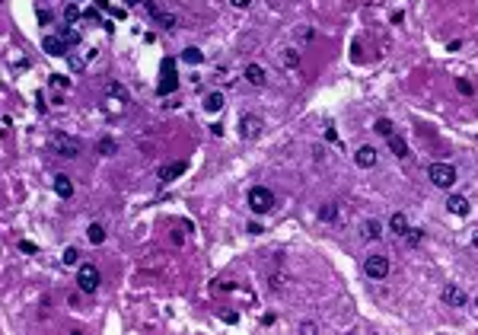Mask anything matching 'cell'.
<instances>
[{
  "instance_id": "cell-1",
  "label": "cell",
  "mask_w": 478,
  "mask_h": 335,
  "mask_svg": "<svg viewBox=\"0 0 478 335\" xmlns=\"http://www.w3.org/2000/svg\"><path fill=\"white\" fill-rule=\"evenodd\" d=\"M427 179H430L437 188H453L459 176H456V170H453L450 163H430V166H427Z\"/></svg>"
},
{
  "instance_id": "cell-2",
  "label": "cell",
  "mask_w": 478,
  "mask_h": 335,
  "mask_svg": "<svg viewBox=\"0 0 478 335\" xmlns=\"http://www.w3.org/2000/svg\"><path fill=\"white\" fill-rule=\"evenodd\" d=\"M175 87H178L175 64H172V58H163V64H160V83H157V93H160V96H169Z\"/></svg>"
},
{
  "instance_id": "cell-3",
  "label": "cell",
  "mask_w": 478,
  "mask_h": 335,
  "mask_svg": "<svg viewBox=\"0 0 478 335\" xmlns=\"http://www.w3.org/2000/svg\"><path fill=\"white\" fill-rule=\"evenodd\" d=\"M249 208H252L255 214H268L274 208V195L265 185H252L249 188Z\"/></svg>"
},
{
  "instance_id": "cell-4",
  "label": "cell",
  "mask_w": 478,
  "mask_h": 335,
  "mask_svg": "<svg viewBox=\"0 0 478 335\" xmlns=\"http://www.w3.org/2000/svg\"><path fill=\"white\" fill-rule=\"evenodd\" d=\"M77 284H80V291H83V294H96V287L102 284L99 268H96V265H80V271H77Z\"/></svg>"
},
{
  "instance_id": "cell-5",
  "label": "cell",
  "mask_w": 478,
  "mask_h": 335,
  "mask_svg": "<svg viewBox=\"0 0 478 335\" xmlns=\"http://www.w3.org/2000/svg\"><path fill=\"white\" fill-rule=\"evenodd\" d=\"M364 271L370 281H382L389 274V259L386 256H367L364 259Z\"/></svg>"
},
{
  "instance_id": "cell-6",
  "label": "cell",
  "mask_w": 478,
  "mask_h": 335,
  "mask_svg": "<svg viewBox=\"0 0 478 335\" xmlns=\"http://www.w3.org/2000/svg\"><path fill=\"white\" fill-rule=\"evenodd\" d=\"M51 150L57 153V157H64V160H74L77 153H80V144L70 141L67 134H54V137H51Z\"/></svg>"
},
{
  "instance_id": "cell-7",
  "label": "cell",
  "mask_w": 478,
  "mask_h": 335,
  "mask_svg": "<svg viewBox=\"0 0 478 335\" xmlns=\"http://www.w3.org/2000/svg\"><path fill=\"white\" fill-rule=\"evenodd\" d=\"M42 48H45V54H54V58H67V54H70V45L64 42L61 32H57V35H45V39H42Z\"/></svg>"
},
{
  "instance_id": "cell-8",
  "label": "cell",
  "mask_w": 478,
  "mask_h": 335,
  "mask_svg": "<svg viewBox=\"0 0 478 335\" xmlns=\"http://www.w3.org/2000/svg\"><path fill=\"white\" fill-rule=\"evenodd\" d=\"M261 131H265V122H261L258 115H243V118H239V134H243L246 141L258 137Z\"/></svg>"
},
{
  "instance_id": "cell-9",
  "label": "cell",
  "mask_w": 478,
  "mask_h": 335,
  "mask_svg": "<svg viewBox=\"0 0 478 335\" xmlns=\"http://www.w3.org/2000/svg\"><path fill=\"white\" fill-rule=\"evenodd\" d=\"M140 4H143V10H147V13H150L153 19H157L163 29H175V19H172L169 13H166V10H160L157 4H153V0H140Z\"/></svg>"
},
{
  "instance_id": "cell-10",
  "label": "cell",
  "mask_w": 478,
  "mask_h": 335,
  "mask_svg": "<svg viewBox=\"0 0 478 335\" xmlns=\"http://www.w3.org/2000/svg\"><path fill=\"white\" fill-rule=\"evenodd\" d=\"M440 297H443L446 306H462L465 303V291H462L459 284H446L443 291H440Z\"/></svg>"
},
{
  "instance_id": "cell-11",
  "label": "cell",
  "mask_w": 478,
  "mask_h": 335,
  "mask_svg": "<svg viewBox=\"0 0 478 335\" xmlns=\"http://www.w3.org/2000/svg\"><path fill=\"white\" fill-rule=\"evenodd\" d=\"M446 211L456 214V217H465V214L472 211V205H469V198H465V195H450L446 198Z\"/></svg>"
},
{
  "instance_id": "cell-12",
  "label": "cell",
  "mask_w": 478,
  "mask_h": 335,
  "mask_svg": "<svg viewBox=\"0 0 478 335\" xmlns=\"http://www.w3.org/2000/svg\"><path fill=\"white\" fill-rule=\"evenodd\" d=\"M243 77L252 83V87H265V83H268V74H265V67H261V64H246Z\"/></svg>"
},
{
  "instance_id": "cell-13",
  "label": "cell",
  "mask_w": 478,
  "mask_h": 335,
  "mask_svg": "<svg viewBox=\"0 0 478 335\" xmlns=\"http://www.w3.org/2000/svg\"><path fill=\"white\" fill-rule=\"evenodd\" d=\"M188 170V163L182 160V163H166V166H160V182H172V179H178Z\"/></svg>"
},
{
  "instance_id": "cell-14",
  "label": "cell",
  "mask_w": 478,
  "mask_h": 335,
  "mask_svg": "<svg viewBox=\"0 0 478 335\" xmlns=\"http://www.w3.org/2000/svg\"><path fill=\"white\" fill-rule=\"evenodd\" d=\"M354 163L361 166V170H373V166H376V150L373 147H361V150H357V157H354Z\"/></svg>"
},
{
  "instance_id": "cell-15",
  "label": "cell",
  "mask_w": 478,
  "mask_h": 335,
  "mask_svg": "<svg viewBox=\"0 0 478 335\" xmlns=\"http://www.w3.org/2000/svg\"><path fill=\"white\" fill-rule=\"evenodd\" d=\"M389 227H392V233H399V236H408V230H411V224H408V217H405L402 211H396L389 217Z\"/></svg>"
},
{
  "instance_id": "cell-16",
  "label": "cell",
  "mask_w": 478,
  "mask_h": 335,
  "mask_svg": "<svg viewBox=\"0 0 478 335\" xmlns=\"http://www.w3.org/2000/svg\"><path fill=\"white\" fill-rule=\"evenodd\" d=\"M361 236H364V239H379V236H382V224L373 220V217H367V220L361 224Z\"/></svg>"
},
{
  "instance_id": "cell-17",
  "label": "cell",
  "mask_w": 478,
  "mask_h": 335,
  "mask_svg": "<svg viewBox=\"0 0 478 335\" xmlns=\"http://www.w3.org/2000/svg\"><path fill=\"white\" fill-rule=\"evenodd\" d=\"M105 93H109L112 99H118V102H122V105H128V102H131V96H128V90L122 87V83H115V80H109V83H105Z\"/></svg>"
},
{
  "instance_id": "cell-18",
  "label": "cell",
  "mask_w": 478,
  "mask_h": 335,
  "mask_svg": "<svg viewBox=\"0 0 478 335\" xmlns=\"http://www.w3.org/2000/svg\"><path fill=\"white\" fill-rule=\"evenodd\" d=\"M54 195L57 198H70L74 195V182H70L67 176H54Z\"/></svg>"
},
{
  "instance_id": "cell-19",
  "label": "cell",
  "mask_w": 478,
  "mask_h": 335,
  "mask_svg": "<svg viewBox=\"0 0 478 335\" xmlns=\"http://www.w3.org/2000/svg\"><path fill=\"white\" fill-rule=\"evenodd\" d=\"M223 105H226V102H223V93H207V96H204V109H207L211 115L223 112Z\"/></svg>"
},
{
  "instance_id": "cell-20",
  "label": "cell",
  "mask_w": 478,
  "mask_h": 335,
  "mask_svg": "<svg viewBox=\"0 0 478 335\" xmlns=\"http://www.w3.org/2000/svg\"><path fill=\"white\" fill-rule=\"evenodd\" d=\"M389 150L396 153L399 160H402V157H408V144H405V141H402L399 134H392V137H389Z\"/></svg>"
},
{
  "instance_id": "cell-21",
  "label": "cell",
  "mask_w": 478,
  "mask_h": 335,
  "mask_svg": "<svg viewBox=\"0 0 478 335\" xmlns=\"http://www.w3.org/2000/svg\"><path fill=\"white\" fill-rule=\"evenodd\" d=\"M182 61H185V64H201V61H204V54H201V48L188 45L185 51H182Z\"/></svg>"
},
{
  "instance_id": "cell-22",
  "label": "cell",
  "mask_w": 478,
  "mask_h": 335,
  "mask_svg": "<svg viewBox=\"0 0 478 335\" xmlns=\"http://www.w3.org/2000/svg\"><path fill=\"white\" fill-rule=\"evenodd\" d=\"M281 61H284V67L293 70L296 64H300V51H296V48H284V51H281Z\"/></svg>"
},
{
  "instance_id": "cell-23",
  "label": "cell",
  "mask_w": 478,
  "mask_h": 335,
  "mask_svg": "<svg viewBox=\"0 0 478 335\" xmlns=\"http://www.w3.org/2000/svg\"><path fill=\"white\" fill-rule=\"evenodd\" d=\"M373 131H376V134H382V137H386V141H389L392 134H396V128H392V122H389V118H376V125H373Z\"/></svg>"
},
{
  "instance_id": "cell-24",
  "label": "cell",
  "mask_w": 478,
  "mask_h": 335,
  "mask_svg": "<svg viewBox=\"0 0 478 335\" xmlns=\"http://www.w3.org/2000/svg\"><path fill=\"white\" fill-rule=\"evenodd\" d=\"M86 239H89L93 246H99L102 239H105V230H102L99 224H89V227H86Z\"/></svg>"
},
{
  "instance_id": "cell-25",
  "label": "cell",
  "mask_w": 478,
  "mask_h": 335,
  "mask_svg": "<svg viewBox=\"0 0 478 335\" xmlns=\"http://www.w3.org/2000/svg\"><path fill=\"white\" fill-rule=\"evenodd\" d=\"M115 150H118V147H115V141H109V137L96 144V153H102V157H115Z\"/></svg>"
},
{
  "instance_id": "cell-26",
  "label": "cell",
  "mask_w": 478,
  "mask_h": 335,
  "mask_svg": "<svg viewBox=\"0 0 478 335\" xmlns=\"http://www.w3.org/2000/svg\"><path fill=\"white\" fill-rule=\"evenodd\" d=\"M67 67L74 70V74H80V70H86V58H80V54H67Z\"/></svg>"
},
{
  "instance_id": "cell-27",
  "label": "cell",
  "mask_w": 478,
  "mask_h": 335,
  "mask_svg": "<svg viewBox=\"0 0 478 335\" xmlns=\"http://www.w3.org/2000/svg\"><path fill=\"white\" fill-rule=\"evenodd\" d=\"M405 239H408L411 246H421V243H424V230H421V227H411V230H408V236H405Z\"/></svg>"
},
{
  "instance_id": "cell-28",
  "label": "cell",
  "mask_w": 478,
  "mask_h": 335,
  "mask_svg": "<svg viewBox=\"0 0 478 335\" xmlns=\"http://www.w3.org/2000/svg\"><path fill=\"white\" fill-rule=\"evenodd\" d=\"M335 217H338V208H335V205H322L319 220H335Z\"/></svg>"
},
{
  "instance_id": "cell-29",
  "label": "cell",
  "mask_w": 478,
  "mask_h": 335,
  "mask_svg": "<svg viewBox=\"0 0 478 335\" xmlns=\"http://www.w3.org/2000/svg\"><path fill=\"white\" fill-rule=\"evenodd\" d=\"M77 259H80V253H77L74 246H67V249H64V256H61L64 265H77Z\"/></svg>"
},
{
  "instance_id": "cell-30",
  "label": "cell",
  "mask_w": 478,
  "mask_h": 335,
  "mask_svg": "<svg viewBox=\"0 0 478 335\" xmlns=\"http://www.w3.org/2000/svg\"><path fill=\"white\" fill-rule=\"evenodd\" d=\"M64 19H67V22L80 19V7H77V4H67V7H64Z\"/></svg>"
},
{
  "instance_id": "cell-31",
  "label": "cell",
  "mask_w": 478,
  "mask_h": 335,
  "mask_svg": "<svg viewBox=\"0 0 478 335\" xmlns=\"http://www.w3.org/2000/svg\"><path fill=\"white\" fill-rule=\"evenodd\" d=\"M61 35H64V42H67V45H77V42H80V32H77V29H70V26H67Z\"/></svg>"
},
{
  "instance_id": "cell-32",
  "label": "cell",
  "mask_w": 478,
  "mask_h": 335,
  "mask_svg": "<svg viewBox=\"0 0 478 335\" xmlns=\"http://www.w3.org/2000/svg\"><path fill=\"white\" fill-rule=\"evenodd\" d=\"M456 90H459L462 96H472V93H475V87H472L469 80H456Z\"/></svg>"
},
{
  "instance_id": "cell-33",
  "label": "cell",
  "mask_w": 478,
  "mask_h": 335,
  "mask_svg": "<svg viewBox=\"0 0 478 335\" xmlns=\"http://www.w3.org/2000/svg\"><path fill=\"white\" fill-rule=\"evenodd\" d=\"M19 249H22V253H39V246H35V243H29V239H22V243H19Z\"/></svg>"
},
{
  "instance_id": "cell-34",
  "label": "cell",
  "mask_w": 478,
  "mask_h": 335,
  "mask_svg": "<svg viewBox=\"0 0 478 335\" xmlns=\"http://www.w3.org/2000/svg\"><path fill=\"white\" fill-rule=\"evenodd\" d=\"M51 83H54V87H67L70 80H67V77H57V74H54V77H51Z\"/></svg>"
},
{
  "instance_id": "cell-35",
  "label": "cell",
  "mask_w": 478,
  "mask_h": 335,
  "mask_svg": "<svg viewBox=\"0 0 478 335\" xmlns=\"http://www.w3.org/2000/svg\"><path fill=\"white\" fill-rule=\"evenodd\" d=\"M223 322H226V326H236L239 316H236V313H226V316H223Z\"/></svg>"
},
{
  "instance_id": "cell-36",
  "label": "cell",
  "mask_w": 478,
  "mask_h": 335,
  "mask_svg": "<svg viewBox=\"0 0 478 335\" xmlns=\"http://www.w3.org/2000/svg\"><path fill=\"white\" fill-rule=\"evenodd\" d=\"M233 4H236V7H243V10H246L249 4H252V0H233Z\"/></svg>"
},
{
  "instance_id": "cell-37",
  "label": "cell",
  "mask_w": 478,
  "mask_h": 335,
  "mask_svg": "<svg viewBox=\"0 0 478 335\" xmlns=\"http://www.w3.org/2000/svg\"><path fill=\"white\" fill-rule=\"evenodd\" d=\"M472 243H475V246H478V230H475V236H472Z\"/></svg>"
},
{
  "instance_id": "cell-38",
  "label": "cell",
  "mask_w": 478,
  "mask_h": 335,
  "mask_svg": "<svg viewBox=\"0 0 478 335\" xmlns=\"http://www.w3.org/2000/svg\"><path fill=\"white\" fill-rule=\"evenodd\" d=\"M475 310H478V297H475Z\"/></svg>"
},
{
  "instance_id": "cell-39",
  "label": "cell",
  "mask_w": 478,
  "mask_h": 335,
  "mask_svg": "<svg viewBox=\"0 0 478 335\" xmlns=\"http://www.w3.org/2000/svg\"><path fill=\"white\" fill-rule=\"evenodd\" d=\"M74 4H80V0H74Z\"/></svg>"
}]
</instances>
